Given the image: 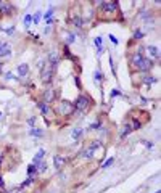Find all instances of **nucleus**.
Here are the masks:
<instances>
[{
	"instance_id": "18",
	"label": "nucleus",
	"mask_w": 161,
	"mask_h": 193,
	"mask_svg": "<svg viewBox=\"0 0 161 193\" xmlns=\"http://www.w3.org/2000/svg\"><path fill=\"white\" fill-rule=\"evenodd\" d=\"M73 23H74L76 27H82V19L79 18V16H74V18H73Z\"/></svg>"
},
{
	"instance_id": "5",
	"label": "nucleus",
	"mask_w": 161,
	"mask_h": 193,
	"mask_svg": "<svg viewBox=\"0 0 161 193\" xmlns=\"http://www.w3.org/2000/svg\"><path fill=\"white\" fill-rule=\"evenodd\" d=\"M11 55V47L7 42H0V58H7Z\"/></svg>"
},
{
	"instance_id": "39",
	"label": "nucleus",
	"mask_w": 161,
	"mask_h": 193,
	"mask_svg": "<svg viewBox=\"0 0 161 193\" xmlns=\"http://www.w3.org/2000/svg\"><path fill=\"white\" fill-rule=\"evenodd\" d=\"M34 123H36V119L31 118V119H29V124H31V126H34Z\"/></svg>"
},
{
	"instance_id": "16",
	"label": "nucleus",
	"mask_w": 161,
	"mask_h": 193,
	"mask_svg": "<svg viewBox=\"0 0 161 193\" xmlns=\"http://www.w3.org/2000/svg\"><path fill=\"white\" fill-rule=\"evenodd\" d=\"M142 81H143V84H147V86H151V84L156 82V77H153V76H145Z\"/></svg>"
},
{
	"instance_id": "15",
	"label": "nucleus",
	"mask_w": 161,
	"mask_h": 193,
	"mask_svg": "<svg viewBox=\"0 0 161 193\" xmlns=\"http://www.w3.org/2000/svg\"><path fill=\"white\" fill-rule=\"evenodd\" d=\"M131 132H132V126H131V124H126V126H124V129H123V132H121V138L127 137Z\"/></svg>"
},
{
	"instance_id": "41",
	"label": "nucleus",
	"mask_w": 161,
	"mask_h": 193,
	"mask_svg": "<svg viewBox=\"0 0 161 193\" xmlns=\"http://www.w3.org/2000/svg\"><path fill=\"white\" fill-rule=\"evenodd\" d=\"M0 71H2V63H0Z\"/></svg>"
},
{
	"instance_id": "38",
	"label": "nucleus",
	"mask_w": 161,
	"mask_h": 193,
	"mask_svg": "<svg viewBox=\"0 0 161 193\" xmlns=\"http://www.w3.org/2000/svg\"><path fill=\"white\" fill-rule=\"evenodd\" d=\"M5 77H7V79H15V77H13V74H11V73H7V74H5Z\"/></svg>"
},
{
	"instance_id": "7",
	"label": "nucleus",
	"mask_w": 161,
	"mask_h": 193,
	"mask_svg": "<svg viewBox=\"0 0 161 193\" xmlns=\"http://www.w3.org/2000/svg\"><path fill=\"white\" fill-rule=\"evenodd\" d=\"M53 164H55L56 171H61L63 166H64V158H61L60 155H55V156H53Z\"/></svg>"
},
{
	"instance_id": "32",
	"label": "nucleus",
	"mask_w": 161,
	"mask_h": 193,
	"mask_svg": "<svg viewBox=\"0 0 161 193\" xmlns=\"http://www.w3.org/2000/svg\"><path fill=\"white\" fill-rule=\"evenodd\" d=\"M101 126V123H95V124H92V126H90V129L92 130H98V127Z\"/></svg>"
},
{
	"instance_id": "9",
	"label": "nucleus",
	"mask_w": 161,
	"mask_h": 193,
	"mask_svg": "<svg viewBox=\"0 0 161 193\" xmlns=\"http://www.w3.org/2000/svg\"><path fill=\"white\" fill-rule=\"evenodd\" d=\"M53 98H55V90L53 89H47L44 92V103H50V101H53Z\"/></svg>"
},
{
	"instance_id": "43",
	"label": "nucleus",
	"mask_w": 161,
	"mask_h": 193,
	"mask_svg": "<svg viewBox=\"0 0 161 193\" xmlns=\"http://www.w3.org/2000/svg\"><path fill=\"white\" fill-rule=\"evenodd\" d=\"M0 116H2V114H0Z\"/></svg>"
},
{
	"instance_id": "23",
	"label": "nucleus",
	"mask_w": 161,
	"mask_h": 193,
	"mask_svg": "<svg viewBox=\"0 0 161 193\" xmlns=\"http://www.w3.org/2000/svg\"><path fill=\"white\" fill-rule=\"evenodd\" d=\"M34 172L37 174V166H34V164H31V166L27 167V174H29V175H32Z\"/></svg>"
},
{
	"instance_id": "33",
	"label": "nucleus",
	"mask_w": 161,
	"mask_h": 193,
	"mask_svg": "<svg viewBox=\"0 0 161 193\" xmlns=\"http://www.w3.org/2000/svg\"><path fill=\"white\" fill-rule=\"evenodd\" d=\"M110 40H111V44L118 45V39H116V37H114V36H113V34H111V36H110Z\"/></svg>"
},
{
	"instance_id": "14",
	"label": "nucleus",
	"mask_w": 161,
	"mask_h": 193,
	"mask_svg": "<svg viewBox=\"0 0 161 193\" xmlns=\"http://www.w3.org/2000/svg\"><path fill=\"white\" fill-rule=\"evenodd\" d=\"M94 153H95V150H92V148L89 146V148H86L82 153H81V156H82V158H87V159H90V158L94 156Z\"/></svg>"
},
{
	"instance_id": "19",
	"label": "nucleus",
	"mask_w": 161,
	"mask_h": 193,
	"mask_svg": "<svg viewBox=\"0 0 161 193\" xmlns=\"http://www.w3.org/2000/svg\"><path fill=\"white\" fill-rule=\"evenodd\" d=\"M81 134H82V129H73V132H71L73 138H79V137H81Z\"/></svg>"
},
{
	"instance_id": "25",
	"label": "nucleus",
	"mask_w": 161,
	"mask_h": 193,
	"mask_svg": "<svg viewBox=\"0 0 161 193\" xmlns=\"http://www.w3.org/2000/svg\"><path fill=\"white\" fill-rule=\"evenodd\" d=\"M95 84H98V82L101 81V77H103V74H101V73H98V71H95Z\"/></svg>"
},
{
	"instance_id": "10",
	"label": "nucleus",
	"mask_w": 161,
	"mask_h": 193,
	"mask_svg": "<svg viewBox=\"0 0 161 193\" xmlns=\"http://www.w3.org/2000/svg\"><path fill=\"white\" fill-rule=\"evenodd\" d=\"M58 61H60V56H58V52H56V50H53V52L50 53V56H49V63L52 64V66H55V68H56Z\"/></svg>"
},
{
	"instance_id": "12",
	"label": "nucleus",
	"mask_w": 161,
	"mask_h": 193,
	"mask_svg": "<svg viewBox=\"0 0 161 193\" xmlns=\"http://www.w3.org/2000/svg\"><path fill=\"white\" fill-rule=\"evenodd\" d=\"M147 50H148V55H150V58L148 60H151V61H153V58H158V56H160V53H158V48L156 47H148L147 48Z\"/></svg>"
},
{
	"instance_id": "22",
	"label": "nucleus",
	"mask_w": 161,
	"mask_h": 193,
	"mask_svg": "<svg viewBox=\"0 0 161 193\" xmlns=\"http://www.w3.org/2000/svg\"><path fill=\"white\" fill-rule=\"evenodd\" d=\"M2 13H3V15H11V7H8V5H2Z\"/></svg>"
},
{
	"instance_id": "36",
	"label": "nucleus",
	"mask_w": 161,
	"mask_h": 193,
	"mask_svg": "<svg viewBox=\"0 0 161 193\" xmlns=\"http://www.w3.org/2000/svg\"><path fill=\"white\" fill-rule=\"evenodd\" d=\"M0 188H5V182H3V179H2V175H0Z\"/></svg>"
},
{
	"instance_id": "17",
	"label": "nucleus",
	"mask_w": 161,
	"mask_h": 193,
	"mask_svg": "<svg viewBox=\"0 0 161 193\" xmlns=\"http://www.w3.org/2000/svg\"><path fill=\"white\" fill-rule=\"evenodd\" d=\"M101 44H103V39H101V37H97V39H95V45L98 47V55H100L101 50H103V48H101Z\"/></svg>"
},
{
	"instance_id": "3",
	"label": "nucleus",
	"mask_w": 161,
	"mask_h": 193,
	"mask_svg": "<svg viewBox=\"0 0 161 193\" xmlns=\"http://www.w3.org/2000/svg\"><path fill=\"white\" fill-rule=\"evenodd\" d=\"M89 105H90V98H89V96L79 95L77 100H76V103H74V108H76V110H79V111H84V110L89 108Z\"/></svg>"
},
{
	"instance_id": "35",
	"label": "nucleus",
	"mask_w": 161,
	"mask_h": 193,
	"mask_svg": "<svg viewBox=\"0 0 161 193\" xmlns=\"http://www.w3.org/2000/svg\"><path fill=\"white\" fill-rule=\"evenodd\" d=\"M143 145H145V146H148V148H151V146H153V143H150V142H147V140H143Z\"/></svg>"
},
{
	"instance_id": "8",
	"label": "nucleus",
	"mask_w": 161,
	"mask_h": 193,
	"mask_svg": "<svg viewBox=\"0 0 161 193\" xmlns=\"http://www.w3.org/2000/svg\"><path fill=\"white\" fill-rule=\"evenodd\" d=\"M116 8H118L116 2H114V3H113V2H110V3H101V10L105 11V13H113Z\"/></svg>"
},
{
	"instance_id": "4",
	"label": "nucleus",
	"mask_w": 161,
	"mask_h": 193,
	"mask_svg": "<svg viewBox=\"0 0 161 193\" xmlns=\"http://www.w3.org/2000/svg\"><path fill=\"white\" fill-rule=\"evenodd\" d=\"M142 60H143V55H142V52H140V50L134 52V55H132V58H131V64H132V68L139 69L140 63H142Z\"/></svg>"
},
{
	"instance_id": "28",
	"label": "nucleus",
	"mask_w": 161,
	"mask_h": 193,
	"mask_svg": "<svg viewBox=\"0 0 161 193\" xmlns=\"http://www.w3.org/2000/svg\"><path fill=\"white\" fill-rule=\"evenodd\" d=\"M39 166H40V167L37 169V172H45V171H47V164H45V163H40Z\"/></svg>"
},
{
	"instance_id": "29",
	"label": "nucleus",
	"mask_w": 161,
	"mask_h": 193,
	"mask_svg": "<svg viewBox=\"0 0 161 193\" xmlns=\"http://www.w3.org/2000/svg\"><path fill=\"white\" fill-rule=\"evenodd\" d=\"M31 135H36V137H42V132H40V130H37V129H32V130H31Z\"/></svg>"
},
{
	"instance_id": "13",
	"label": "nucleus",
	"mask_w": 161,
	"mask_h": 193,
	"mask_svg": "<svg viewBox=\"0 0 161 193\" xmlns=\"http://www.w3.org/2000/svg\"><path fill=\"white\" fill-rule=\"evenodd\" d=\"M27 71H29L27 64H19V66H18V74H19V77H24V76L27 74Z\"/></svg>"
},
{
	"instance_id": "2",
	"label": "nucleus",
	"mask_w": 161,
	"mask_h": 193,
	"mask_svg": "<svg viewBox=\"0 0 161 193\" xmlns=\"http://www.w3.org/2000/svg\"><path fill=\"white\" fill-rule=\"evenodd\" d=\"M74 110L76 108L71 101H61V103L58 105V113H60L61 116H69Z\"/></svg>"
},
{
	"instance_id": "11",
	"label": "nucleus",
	"mask_w": 161,
	"mask_h": 193,
	"mask_svg": "<svg viewBox=\"0 0 161 193\" xmlns=\"http://www.w3.org/2000/svg\"><path fill=\"white\" fill-rule=\"evenodd\" d=\"M44 156H45V150H39V151H37V155H36V158H34V161H32V164H34V166H39Z\"/></svg>"
},
{
	"instance_id": "21",
	"label": "nucleus",
	"mask_w": 161,
	"mask_h": 193,
	"mask_svg": "<svg viewBox=\"0 0 161 193\" xmlns=\"http://www.w3.org/2000/svg\"><path fill=\"white\" fill-rule=\"evenodd\" d=\"M100 146H101V142L100 140H94L92 143H90V148H92V150H97V148H100Z\"/></svg>"
},
{
	"instance_id": "31",
	"label": "nucleus",
	"mask_w": 161,
	"mask_h": 193,
	"mask_svg": "<svg viewBox=\"0 0 161 193\" xmlns=\"http://www.w3.org/2000/svg\"><path fill=\"white\" fill-rule=\"evenodd\" d=\"M74 40H76V36L74 34H69V36H68V44H73Z\"/></svg>"
},
{
	"instance_id": "20",
	"label": "nucleus",
	"mask_w": 161,
	"mask_h": 193,
	"mask_svg": "<svg viewBox=\"0 0 161 193\" xmlns=\"http://www.w3.org/2000/svg\"><path fill=\"white\" fill-rule=\"evenodd\" d=\"M39 108H40V111L44 113V114H49V106H47V103H39Z\"/></svg>"
},
{
	"instance_id": "34",
	"label": "nucleus",
	"mask_w": 161,
	"mask_h": 193,
	"mask_svg": "<svg viewBox=\"0 0 161 193\" xmlns=\"http://www.w3.org/2000/svg\"><path fill=\"white\" fill-rule=\"evenodd\" d=\"M116 95H119V92H118L116 89H114V90H111V93H110V96H111V98H113V96H116Z\"/></svg>"
},
{
	"instance_id": "37",
	"label": "nucleus",
	"mask_w": 161,
	"mask_h": 193,
	"mask_svg": "<svg viewBox=\"0 0 161 193\" xmlns=\"http://www.w3.org/2000/svg\"><path fill=\"white\" fill-rule=\"evenodd\" d=\"M64 55H66V56H68V58H71V53H69V50H68V47H66V48H64Z\"/></svg>"
},
{
	"instance_id": "30",
	"label": "nucleus",
	"mask_w": 161,
	"mask_h": 193,
	"mask_svg": "<svg viewBox=\"0 0 161 193\" xmlns=\"http://www.w3.org/2000/svg\"><path fill=\"white\" fill-rule=\"evenodd\" d=\"M39 19H40V11H37V13H36V15L32 16V21L36 23V24L39 23Z\"/></svg>"
},
{
	"instance_id": "27",
	"label": "nucleus",
	"mask_w": 161,
	"mask_h": 193,
	"mask_svg": "<svg viewBox=\"0 0 161 193\" xmlns=\"http://www.w3.org/2000/svg\"><path fill=\"white\" fill-rule=\"evenodd\" d=\"M142 37H143V32H142V31H137V32L134 34V39H135V40H140Z\"/></svg>"
},
{
	"instance_id": "1",
	"label": "nucleus",
	"mask_w": 161,
	"mask_h": 193,
	"mask_svg": "<svg viewBox=\"0 0 161 193\" xmlns=\"http://www.w3.org/2000/svg\"><path fill=\"white\" fill-rule=\"evenodd\" d=\"M55 69L56 68L55 66H52V64L47 61V64H45L44 68H42V81L47 84V82H50L52 81V77H53V73H55Z\"/></svg>"
},
{
	"instance_id": "24",
	"label": "nucleus",
	"mask_w": 161,
	"mask_h": 193,
	"mask_svg": "<svg viewBox=\"0 0 161 193\" xmlns=\"http://www.w3.org/2000/svg\"><path fill=\"white\" fill-rule=\"evenodd\" d=\"M113 163H114V158H110V159H106V163L103 164V166H101V167H103V169H108V167L111 166Z\"/></svg>"
},
{
	"instance_id": "6",
	"label": "nucleus",
	"mask_w": 161,
	"mask_h": 193,
	"mask_svg": "<svg viewBox=\"0 0 161 193\" xmlns=\"http://www.w3.org/2000/svg\"><path fill=\"white\" fill-rule=\"evenodd\" d=\"M151 68H153V61L148 60V58H143L142 63H140V66H139V71L140 73H147V71H150Z\"/></svg>"
},
{
	"instance_id": "26",
	"label": "nucleus",
	"mask_w": 161,
	"mask_h": 193,
	"mask_svg": "<svg viewBox=\"0 0 161 193\" xmlns=\"http://www.w3.org/2000/svg\"><path fill=\"white\" fill-rule=\"evenodd\" d=\"M31 23H32V16H31V15H26V16H24V24H26V26H29Z\"/></svg>"
},
{
	"instance_id": "40",
	"label": "nucleus",
	"mask_w": 161,
	"mask_h": 193,
	"mask_svg": "<svg viewBox=\"0 0 161 193\" xmlns=\"http://www.w3.org/2000/svg\"><path fill=\"white\" fill-rule=\"evenodd\" d=\"M13 193H23V188H21V187H19V188L16 190V192H13Z\"/></svg>"
},
{
	"instance_id": "42",
	"label": "nucleus",
	"mask_w": 161,
	"mask_h": 193,
	"mask_svg": "<svg viewBox=\"0 0 161 193\" xmlns=\"http://www.w3.org/2000/svg\"><path fill=\"white\" fill-rule=\"evenodd\" d=\"M0 161H2V155H0Z\"/></svg>"
}]
</instances>
